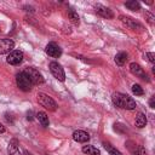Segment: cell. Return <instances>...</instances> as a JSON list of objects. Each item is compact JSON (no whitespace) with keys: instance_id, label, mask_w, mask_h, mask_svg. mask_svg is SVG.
I'll list each match as a JSON object with an SVG mask.
<instances>
[{"instance_id":"27","label":"cell","mask_w":155,"mask_h":155,"mask_svg":"<svg viewBox=\"0 0 155 155\" xmlns=\"http://www.w3.org/2000/svg\"><path fill=\"white\" fill-rule=\"evenodd\" d=\"M149 105H150V108H155V97H151L149 99Z\"/></svg>"},{"instance_id":"15","label":"cell","mask_w":155,"mask_h":155,"mask_svg":"<svg viewBox=\"0 0 155 155\" xmlns=\"http://www.w3.org/2000/svg\"><path fill=\"white\" fill-rule=\"evenodd\" d=\"M67 13H68V18L70 19V22H71L74 25H79V23H80V18H79L78 12H76L75 10H73V8H69Z\"/></svg>"},{"instance_id":"29","label":"cell","mask_w":155,"mask_h":155,"mask_svg":"<svg viewBox=\"0 0 155 155\" xmlns=\"http://www.w3.org/2000/svg\"><path fill=\"white\" fill-rule=\"evenodd\" d=\"M6 131V128H5V126L2 125V124H0V133H4Z\"/></svg>"},{"instance_id":"26","label":"cell","mask_w":155,"mask_h":155,"mask_svg":"<svg viewBox=\"0 0 155 155\" xmlns=\"http://www.w3.org/2000/svg\"><path fill=\"white\" fill-rule=\"evenodd\" d=\"M5 120H6L7 122H10V124L13 122V117H12V115L8 114V113H5Z\"/></svg>"},{"instance_id":"16","label":"cell","mask_w":155,"mask_h":155,"mask_svg":"<svg viewBox=\"0 0 155 155\" xmlns=\"http://www.w3.org/2000/svg\"><path fill=\"white\" fill-rule=\"evenodd\" d=\"M82 153L86 154V155H101V151L93 145H84L82 147Z\"/></svg>"},{"instance_id":"30","label":"cell","mask_w":155,"mask_h":155,"mask_svg":"<svg viewBox=\"0 0 155 155\" xmlns=\"http://www.w3.org/2000/svg\"><path fill=\"white\" fill-rule=\"evenodd\" d=\"M23 154H24V155H33V154H31L30 151H28V150H24V153H23Z\"/></svg>"},{"instance_id":"21","label":"cell","mask_w":155,"mask_h":155,"mask_svg":"<svg viewBox=\"0 0 155 155\" xmlns=\"http://www.w3.org/2000/svg\"><path fill=\"white\" fill-rule=\"evenodd\" d=\"M132 92H133V94H136V96H143V94H144V90H143L142 86L138 85V84H133V85H132Z\"/></svg>"},{"instance_id":"17","label":"cell","mask_w":155,"mask_h":155,"mask_svg":"<svg viewBox=\"0 0 155 155\" xmlns=\"http://www.w3.org/2000/svg\"><path fill=\"white\" fill-rule=\"evenodd\" d=\"M114 61H115V63H116L117 65L122 67V65L126 63V61H127V53H126V52H119V53L115 56Z\"/></svg>"},{"instance_id":"24","label":"cell","mask_w":155,"mask_h":155,"mask_svg":"<svg viewBox=\"0 0 155 155\" xmlns=\"http://www.w3.org/2000/svg\"><path fill=\"white\" fill-rule=\"evenodd\" d=\"M145 17H147V21H148L150 24H154V19H155V17H154V15H153V13L147 12V13H145Z\"/></svg>"},{"instance_id":"13","label":"cell","mask_w":155,"mask_h":155,"mask_svg":"<svg viewBox=\"0 0 155 155\" xmlns=\"http://www.w3.org/2000/svg\"><path fill=\"white\" fill-rule=\"evenodd\" d=\"M7 153L8 155H21V151L18 149V140L16 138H12L8 143L7 147Z\"/></svg>"},{"instance_id":"6","label":"cell","mask_w":155,"mask_h":155,"mask_svg":"<svg viewBox=\"0 0 155 155\" xmlns=\"http://www.w3.org/2000/svg\"><path fill=\"white\" fill-rule=\"evenodd\" d=\"M48 67H50V71L52 73V75L57 80H59L62 82L65 80V74H64V70H63V68H62L61 64H58L57 62H51Z\"/></svg>"},{"instance_id":"11","label":"cell","mask_w":155,"mask_h":155,"mask_svg":"<svg viewBox=\"0 0 155 155\" xmlns=\"http://www.w3.org/2000/svg\"><path fill=\"white\" fill-rule=\"evenodd\" d=\"M13 47L15 42L12 39H0V54L10 53L11 51H13Z\"/></svg>"},{"instance_id":"3","label":"cell","mask_w":155,"mask_h":155,"mask_svg":"<svg viewBox=\"0 0 155 155\" xmlns=\"http://www.w3.org/2000/svg\"><path fill=\"white\" fill-rule=\"evenodd\" d=\"M16 84H17V87L21 91H24V92H28V91H30L33 88V82L25 75L24 71H21V73H18L16 75Z\"/></svg>"},{"instance_id":"4","label":"cell","mask_w":155,"mask_h":155,"mask_svg":"<svg viewBox=\"0 0 155 155\" xmlns=\"http://www.w3.org/2000/svg\"><path fill=\"white\" fill-rule=\"evenodd\" d=\"M23 71L30 79V81L33 82V85H41V84H44V81H45L44 80V76H42V74L38 69H35L33 67H29V68H25Z\"/></svg>"},{"instance_id":"8","label":"cell","mask_w":155,"mask_h":155,"mask_svg":"<svg viewBox=\"0 0 155 155\" xmlns=\"http://www.w3.org/2000/svg\"><path fill=\"white\" fill-rule=\"evenodd\" d=\"M94 11H96L97 15H99V16L103 17V18H107V19L114 18V12H113L109 7H107V6H104V5H101V4L94 5Z\"/></svg>"},{"instance_id":"28","label":"cell","mask_w":155,"mask_h":155,"mask_svg":"<svg viewBox=\"0 0 155 155\" xmlns=\"http://www.w3.org/2000/svg\"><path fill=\"white\" fill-rule=\"evenodd\" d=\"M27 119H28V120H33V113H31V111H29V113L27 114Z\"/></svg>"},{"instance_id":"12","label":"cell","mask_w":155,"mask_h":155,"mask_svg":"<svg viewBox=\"0 0 155 155\" xmlns=\"http://www.w3.org/2000/svg\"><path fill=\"white\" fill-rule=\"evenodd\" d=\"M73 139L78 143H86L90 140V134L82 130H78V131H74L73 132Z\"/></svg>"},{"instance_id":"23","label":"cell","mask_w":155,"mask_h":155,"mask_svg":"<svg viewBox=\"0 0 155 155\" xmlns=\"http://www.w3.org/2000/svg\"><path fill=\"white\" fill-rule=\"evenodd\" d=\"M132 155H147V153H145V149L142 145H139L134 151H132Z\"/></svg>"},{"instance_id":"7","label":"cell","mask_w":155,"mask_h":155,"mask_svg":"<svg viewBox=\"0 0 155 155\" xmlns=\"http://www.w3.org/2000/svg\"><path fill=\"white\" fill-rule=\"evenodd\" d=\"M23 61V52L19 50H13L8 53V56L6 57V62L11 65H18L21 62Z\"/></svg>"},{"instance_id":"2","label":"cell","mask_w":155,"mask_h":155,"mask_svg":"<svg viewBox=\"0 0 155 155\" xmlns=\"http://www.w3.org/2000/svg\"><path fill=\"white\" fill-rule=\"evenodd\" d=\"M36 97H38V102L41 107H44L45 109H48L50 111H56L58 105H57L56 101L52 97H50L48 94L42 93V92H39Z\"/></svg>"},{"instance_id":"25","label":"cell","mask_w":155,"mask_h":155,"mask_svg":"<svg viewBox=\"0 0 155 155\" xmlns=\"http://www.w3.org/2000/svg\"><path fill=\"white\" fill-rule=\"evenodd\" d=\"M147 57H148V59H149L150 63H154L155 62V53L154 52H148L147 53Z\"/></svg>"},{"instance_id":"10","label":"cell","mask_w":155,"mask_h":155,"mask_svg":"<svg viewBox=\"0 0 155 155\" xmlns=\"http://www.w3.org/2000/svg\"><path fill=\"white\" fill-rule=\"evenodd\" d=\"M45 52L50 56V57H53V58H58L61 54H62V48L56 44V42H48L46 45V48H45Z\"/></svg>"},{"instance_id":"14","label":"cell","mask_w":155,"mask_h":155,"mask_svg":"<svg viewBox=\"0 0 155 155\" xmlns=\"http://www.w3.org/2000/svg\"><path fill=\"white\" fill-rule=\"evenodd\" d=\"M147 122H148V120H147L145 114H143V113H138V114L136 115L134 125H136L138 128H143V127H145V126H147Z\"/></svg>"},{"instance_id":"1","label":"cell","mask_w":155,"mask_h":155,"mask_svg":"<svg viewBox=\"0 0 155 155\" xmlns=\"http://www.w3.org/2000/svg\"><path fill=\"white\" fill-rule=\"evenodd\" d=\"M111 101L113 104L117 108L121 109H126V110H133L136 108V102L132 97H130L128 94H124L120 92H115L111 96Z\"/></svg>"},{"instance_id":"22","label":"cell","mask_w":155,"mask_h":155,"mask_svg":"<svg viewBox=\"0 0 155 155\" xmlns=\"http://www.w3.org/2000/svg\"><path fill=\"white\" fill-rule=\"evenodd\" d=\"M114 130L120 132V133H124V132H126V126L122 125V124H115L114 125Z\"/></svg>"},{"instance_id":"18","label":"cell","mask_w":155,"mask_h":155,"mask_svg":"<svg viewBox=\"0 0 155 155\" xmlns=\"http://www.w3.org/2000/svg\"><path fill=\"white\" fill-rule=\"evenodd\" d=\"M36 119L39 120V122H40L44 127H47L48 124H50V121H48V116H47V114L44 113V111H39V113L36 114Z\"/></svg>"},{"instance_id":"19","label":"cell","mask_w":155,"mask_h":155,"mask_svg":"<svg viewBox=\"0 0 155 155\" xmlns=\"http://www.w3.org/2000/svg\"><path fill=\"white\" fill-rule=\"evenodd\" d=\"M125 6H126L128 10L133 11V12H137V11H139V10H140V4H139L138 1H136V0L126 1V2H125Z\"/></svg>"},{"instance_id":"20","label":"cell","mask_w":155,"mask_h":155,"mask_svg":"<svg viewBox=\"0 0 155 155\" xmlns=\"http://www.w3.org/2000/svg\"><path fill=\"white\" fill-rule=\"evenodd\" d=\"M103 145H104V148L107 149V151H108L110 155H122L121 151H119L116 148H114L110 143H108V142H103Z\"/></svg>"},{"instance_id":"5","label":"cell","mask_w":155,"mask_h":155,"mask_svg":"<svg viewBox=\"0 0 155 155\" xmlns=\"http://www.w3.org/2000/svg\"><path fill=\"white\" fill-rule=\"evenodd\" d=\"M119 18H120V21H121L127 28H130L131 30H134V31H143V29H144V27H143L138 21H136V19H133V18H131V17H128V16L121 15Z\"/></svg>"},{"instance_id":"9","label":"cell","mask_w":155,"mask_h":155,"mask_svg":"<svg viewBox=\"0 0 155 155\" xmlns=\"http://www.w3.org/2000/svg\"><path fill=\"white\" fill-rule=\"evenodd\" d=\"M130 71L133 74V75H136V76H138V78H140V79H143V80H147V81H149V76H148V74L144 71V69L138 64V63H131L130 64Z\"/></svg>"}]
</instances>
